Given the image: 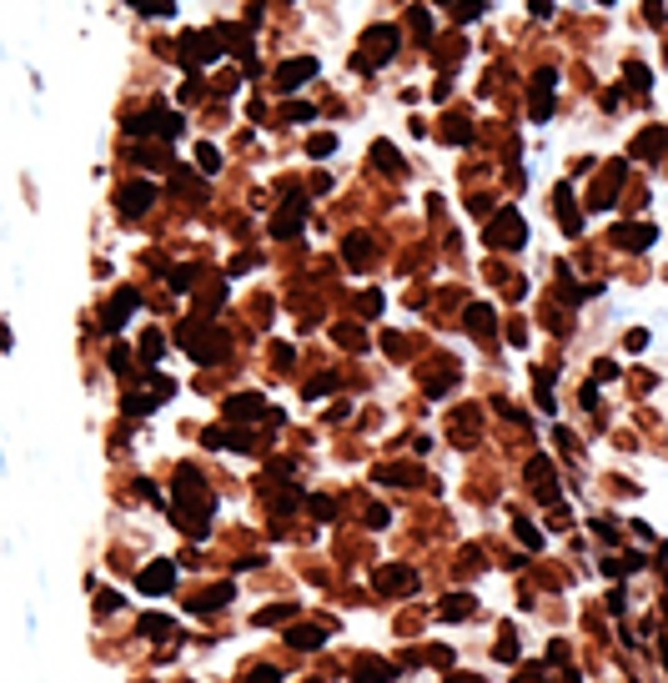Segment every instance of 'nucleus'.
<instances>
[{"mask_svg": "<svg viewBox=\"0 0 668 683\" xmlns=\"http://www.w3.org/2000/svg\"><path fill=\"white\" fill-rule=\"evenodd\" d=\"M352 673H357V683H392V663H382V658H357Z\"/></svg>", "mask_w": 668, "mask_h": 683, "instance_id": "20", "label": "nucleus"}, {"mask_svg": "<svg viewBox=\"0 0 668 683\" xmlns=\"http://www.w3.org/2000/svg\"><path fill=\"white\" fill-rule=\"evenodd\" d=\"M307 76H317V61H312V55H297V61H282V71H276V86H282V91H297Z\"/></svg>", "mask_w": 668, "mask_h": 683, "instance_id": "13", "label": "nucleus"}, {"mask_svg": "<svg viewBox=\"0 0 668 683\" xmlns=\"http://www.w3.org/2000/svg\"><path fill=\"white\" fill-rule=\"evenodd\" d=\"M518 543H523V548H543V533H538L533 523H518Z\"/></svg>", "mask_w": 668, "mask_h": 683, "instance_id": "38", "label": "nucleus"}, {"mask_svg": "<svg viewBox=\"0 0 668 683\" xmlns=\"http://www.w3.org/2000/svg\"><path fill=\"white\" fill-rule=\"evenodd\" d=\"M221 35H227L221 26H216V30H186V35H181V66H186V71H196V66L216 61V55H221V45H227Z\"/></svg>", "mask_w": 668, "mask_h": 683, "instance_id": "4", "label": "nucleus"}, {"mask_svg": "<svg viewBox=\"0 0 668 683\" xmlns=\"http://www.w3.org/2000/svg\"><path fill=\"white\" fill-rule=\"evenodd\" d=\"M282 116H287V121H312V106H287Z\"/></svg>", "mask_w": 668, "mask_h": 683, "instance_id": "46", "label": "nucleus"}, {"mask_svg": "<svg viewBox=\"0 0 668 683\" xmlns=\"http://www.w3.org/2000/svg\"><path fill=\"white\" fill-rule=\"evenodd\" d=\"M227 417H232V422H251V417H266V422H271V407H261L256 392H237L232 402H227Z\"/></svg>", "mask_w": 668, "mask_h": 683, "instance_id": "11", "label": "nucleus"}, {"mask_svg": "<svg viewBox=\"0 0 668 683\" xmlns=\"http://www.w3.org/2000/svg\"><path fill=\"white\" fill-rule=\"evenodd\" d=\"M282 618H292V603H282V608H266V613H256V623H261V628H271V623H282Z\"/></svg>", "mask_w": 668, "mask_h": 683, "instance_id": "35", "label": "nucleus"}, {"mask_svg": "<svg viewBox=\"0 0 668 683\" xmlns=\"http://www.w3.org/2000/svg\"><path fill=\"white\" fill-rule=\"evenodd\" d=\"M136 588H141L146 598H161V593H171V588H176V563H171V558H161V563H146V568H141V578H136Z\"/></svg>", "mask_w": 668, "mask_h": 683, "instance_id": "7", "label": "nucleus"}, {"mask_svg": "<svg viewBox=\"0 0 668 683\" xmlns=\"http://www.w3.org/2000/svg\"><path fill=\"white\" fill-rule=\"evenodd\" d=\"M216 166H221V156H216L211 146H196V171H206V176H211Z\"/></svg>", "mask_w": 668, "mask_h": 683, "instance_id": "33", "label": "nucleus"}, {"mask_svg": "<svg viewBox=\"0 0 668 683\" xmlns=\"http://www.w3.org/2000/svg\"><path fill=\"white\" fill-rule=\"evenodd\" d=\"M518 683H543V668H528V673H518Z\"/></svg>", "mask_w": 668, "mask_h": 683, "instance_id": "51", "label": "nucleus"}, {"mask_svg": "<svg viewBox=\"0 0 668 683\" xmlns=\"http://www.w3.org/2000/svg\"><path fill=\"white\" fill-rule=\"evenodd\" d=\"M427 658H432V663H437V668H448V663H453V648H442V643H437V648H432V653H427Z\"/></svg>", "mask_w": 668, "mask_h": 683, "instance_id": "47", "label": "nucleus"}, {"mask_svg": "<svg viewBox=\"0 0 668 683\" xmlns=\"http://www.w3.org/2000/svg\"><path fill=\"white\" fill-rule=\"evenodd\" d=\"M191 281H196V266H176L171 271V292H191Z\"/></svg>", "mask_w": 668, "mask_h": 683, "instance_id": "32", "label": "nucleus"}, {"mask_svg": "<svg viewBox=\"0 0 668 683\" xmlns=\"http://www.w3.org/2000/svg\"><path fill=\"white\" fill-rule=\"evenodd\" d=\"M211 492L196 482V473L191 468H181L176 473V507H171V518L191 533V538H206V518H211Z\"/></svg>", "mask_w": 668, "mask_h": 683, "instance_id": "1", "label": "nucleus"}, {"mask_svg": "<svg viewBox=\"0 0 668 683\" xmlns=\"http://www.w3.org/2000/svg\"><path fill=\"white\" fill-rule=\"evenodd\" d=\"M141 633H146V638H166V633H171V618L146 613V618H141Z\"/></svg>", "mask_w": 668, "mask_h": 683, "instance_id": "24", "label": "nucleus"}, {"mask_svg": "<svg viewBox=\"0 0 668 683\" xmlns=\"http://www.w3.org/2000/svg\"><path fill=\"white\" fill-rule=\"evenodd\" d=\"M623 176H628V166H623V161H613V166H608V176H598V186H593V206H598V211H603V206H613Z\"/></svg>", "mask_w": 668, "mask_h": 683, "instance_id": "12", "label": "nucleus"}, {"mask_svg": "<svg viewBox=\"0 0 668 683\" xmlns=\"http://www.w3.org/2000/svg\"><path fill=\"white\" fill-rule=\"evenodd\" d=\"M412 588H417V573H412V568H402V563L377 568V593H412Z\"/></svg>", "mask_w": 668, "mask_h": 683, "instance_id": "10", "label": "nucleus"}, {"mask_svg": "<svg viewBox=\"0 0 668 683\" xmlns=\"http://www.w3.org/2000/svg\"><path fill=\"white\" fill-rule=\"evenodd\" d=\"M548 478H553V463H548V458H533V463H528V482L543 492V487H548Z\"/></svg>", "mask_w": 668, "mask_h": 683, "instance_id": "25", "label": "nucleus"}, {"mask_svg": "<svg viewBox=\"0 0 668 683\" xmlns=\"http://www.w3.org/2000/svg\"><path fill=\"white\" fill-rule=\"evenodd\" d=\"M442 6H448V0H442Z\"/></svg>", "mask_w": 668, "mask_h": 683, "instance_id": "55", "label": "nucleus"}, {"mask_svg": "<svg viewBox=\"0 0 668 683\" xmlns=\"http://www.w3.org/2000/svg\"><path fill=\"white\" fill-rule=\"evenodd\" d=\"M367 256H372V247H367V237H347V261H352V266H362Z\"/></svg>", "mask_w": 668, "mask_h": 683, "instance_id": "28", "label": "nucleus"}, {"mask_svg": "<svg viewBox=\"0 0 668 683\" xmlns=\"http://www.w3.org/2000/svg\"><path fill=\"white\" fill-rule=\"evenodd\" d=\"M472 16H482V6H477V0H468V6H458V21H472Z\"/></svg>", "mask_w": 668, "mask_h": 683, "instance_id": "50", "label": "nucleus"}, {"mask_svg": "<svg viewBox=\"0 0 668 683\" xmlns=\"http://www.w3.org/2000/svg\"><path fill=\"white\" fill-rule=\"evenodd\" d=\"M392 50H397V30H392V26H372V30H367V40H362V50H357V71L382 66Z\"/></svg>", "mask_w": 668, "mask_h": 683, "instance_id": "6", "label": "nucleus"}, {"mask_svg": "<svg viewBox=\"0 0 668 683\" xmlns=\"http://www.w3.org/2000/svg\"><path fill=\"white\" fill-rule=\"evenodd\" d=\"M367 528H372V533H382V528H387V507H382V502H372V507H367Z\"/></svg>", "mask_w": 668, "mask_h": 683, "instance_id": "39", "label": "nucleus"}, {"mask_svg": "<svg viewBox=\"0 0 668 683\" xmlns=\"http://www.w3.org/2000/svg\"><path fill=\"white\" fill-rule=\"evenodd\" d=\"M332 151H337V141H332V136H317V141H312V156H332Z\"/></svg>", "mask_w": 668, "mask_h": 683, "instance_id": "45", "label": "nucleus"}, {"mask_svg": "<svg viewBox=\"0 0 668 683\" xmlns=\"http://www.w3.org/2000/svg\"><path fill=\"white\" fill-rule=\"evenodd\" d=\"M553 71H538L533 76V121H548V96H553Z\"/></svg>", "mask_w": 668, "mask_h": 683, "instance_id": "19", "label": "nucleus"}, {"mask_svg": "<svg viewBox=\"0 0 668 683\" xmlns=\"http://www.w3.org/2000/svg\"><path fill=\"white\" fill-rule=\"evenodd\" d=\"M648 347V332H628V352H643Z\"/></svg>", "mask_w": 668, "mask_h": 683, "instance_id": "48", "label": "nucleus"}, {"mask_svg": "<svg viewBox=\"0 0 668 683\" xmlns=\"http://www.w3.org/2000/svg\"><path fill=\"white\" fill-rule=\"evenodd\" d=\"M126 136H181V116L176 111H141V116L126 121Z\"/></svg>", "mask_w": 668, "mask_h": 683, "instance_id": "5", "label": "nucleus"}, {"mask_svg": "<svg viewBox=\"0 0 668 683\" xmlns=\"http://www.w3.org/2000/svg\"><path fill=\"white\" fill-rule=\"evenodd\" d=\"M302 216H307V201H302V196H292V206H287V211H276V216H271V237H297Z\"/></svg>", "mask_w": 668, "mask_h": 683, "instance_id": "14", "label": "nucleus"}, {"mask_svg": "<svg viewBox=\"0 0 668 683\" xmlns=\"http://www.w3.org/2000/svg\"><path fill=\"white\" fill-rule=\"evenodd\" d=\"M232 603V583H216V588H206V593H196V603H191V613H221Z\"/></svg>", "mask_w": 668, "mask_h": 683, "instance_id": "18", "label": "nucleus"}, {"mask_svg": "<svg viewBox=\"0 0 668 683\" xmlns=\"http://www.w3.org/2000/svg\"><path fill=\"white\" fill-rule=\"evenodd\" d=\"M136 307H141V297H136L131 287H121L116 297L106 302V312H101V327H106V332H116V327H121V322H126V317H131Z\"/></svg>", "mask_w": 668, "mask_h": 683, "instance_id": "9", "label": "nucleus"}, {"mask_svg": "<svg viewBox=\"0 0 668 683\" xmlns=\"http://www.w3.org/2000/svg\"><path fill=\"white\" fill-rule=\"evenodd\" d=\"M437 613L448 618V623H458V618H468V613H472V598H468V593H448Z\"/></svg>", "mask_w": 668, "mask_h": 683, "instance_id": "22", "label": "nucleus"}, {"mask_svg": "<svg viewBox=\"0 0 668 683\" xmlns=\"http://www.w3.org/2000/svg\"><path fill=\"white\" fill-rule=\"evenodd\" d=\"M663 658H668V648H663Z\"/></svg>", "mask_w": 668, "mask_h": 683, "instance_id": "54", "label": "nucleus"}, {"mask_svg": "<svg viewBox=\"0 0 668 683\" xmlns=\"http://www.w3.org/2000/svg\"><path fill=\"white\" fill-rule=\"evenodd\" d=\"M131 6H141V11H146V0H131Z\"/></svg>", "mask_w": 668, "mask_h": 683, "instance_id": "53", "label": "nucleus"}, {"mask_svg": "<svg viewBox=\"0 0 668 683\" xmlns=\"http://www.w3.org/2000/svg\"><path fill=\"white\" fill-rule=\"evenodd\" d=\"M312 518H322V523H332V518H337V502H332V497H312Z\"/></svg>", "mask_w": 668, "mask_h": 683, "instance_id": "30", "label": "nucleus"}, {"mask_svg": "<svg viewBox=\"0 0 668 683\" xmlns=\"http://www.w3.org/2000/svg\"><path fill=\"white\" fill-rule=\"evenodd\" d=\"M613 242L618 247H628V252H643V247H653L658 242V232L643 221V226H613Z\"/></svg>", "mask_w": 668, "mask_h": 683, "instance_id": "15", "label": "nucleus"}, {"mask_svg": "<svg viewBox=\"0 0 668 683\" xmlns=\"http://www.w3.org/2000/svg\"><path fill=\"white\" fill-rule=\"evenodd\" d=\"M468 136H472V131H468V121H453V126H448V141H453V146H463Z\"/></svg>", "mask_w": 668, "mask_h": 683, "instance_id": "44", "label": "nucleus"}, {"mask_svg": "<svg viewBox=\"0 0 668 683\" xmlns=\"http://www.w3.org/2000/svg\"><path fill=\"white\" fill-rule=\"evenodd\" d=\"M463 322H468V332H472L477 342H492V337H497V317H492V307H477V302H472Z\"/></svg>", "mask_w": 668, "mask_h": 683, "instance_id": "16", "label": "nucleus"}, {"mask_svg": "<svg viewBox=\"0 0 668 683\" xmlns=\"http://www.w3.org/2000/svg\"><path fill=\"white\" fill-rule=\"evenodd\" d=\"M161 352H166V337H161V332H146V337H141V357L151 362V357H161Z\"/></svg>", "mask_w": 668, "mask_h": 683, "instance_id": "29", "label": "nucleus"}, {"mask_svg": "<svg viewBox=\"0 0 668 683\" xmlns=\"http://www.w3.org/2000/svg\"><path fill=\"white\" fill-rule=\"evenodd\" d=\"M593 377H598V382H613V377H618V367H613V362H598V372H593Z\"/></svg>", "mask_w": 668, "mask_h": 683, "instance_id": "49", "label": "nucleus"}, {"mask_svg": "<svg viewBox=\"0 0 668 683\" xmlns=\"http://www.w3.org/2000/svg\"><path fill=\"white\" fill-rule=\"evenodd\" d=\"M287 643H292V648H302V653H312V648H322V628H292V633H287Z\"/></svg>", "mask_w": 668, "mask_h": 683, "instance_id": "23", "label": "nucleus"}, {"mask_svg": "<svg viewBox=\"0 0 668 683\" xmlns=\"http://www.w3.org/2000/svg\"><path fill=\"white\" fill-rule=\"evenodd\" d=\"M151 407H156V397H151V392H131V397H126V412H131V417H146Z\"/></svg>", "mask_w": 668, "mask_h": 683, "instance_id": "26", "label": "nucleus"}, {"mask_svg": "<svg viewBox=\"0 0 668 683\" xmlns=\"http://www.w3.org/2000/svg\"><path fill=\"white\" fill-rule=\"evenodd\" d=\"M593 533H598L603 543H618V528H613V518H598V523H593Z\"/></svg>", "mask_w": 668, "mask_h": 683, "instance_id": "40", "label": "nucleus"}, {"mask_svg": "<svg viewBox=\"0 0 668 683\" xmlns=\"http://www.w3.org/2000/svg\"><path fill=\"white\" fill-rule=\"evenodd\" d=\"M247 683H282V673H276V668H251Z\"/></svg>", "mask_w": 668, "mask_h": 683, "instance_id": "41", "label": "nucleus"}, {"mask_svg": "<svg viewBox=\"0 0 668 683\" xmlns=\"http://www.w3.org/2000/svg\"><path fill=\"white\" fill-rule=\"evenodd\" d=\"M176 0H146V16H171Z\"/></svg>", "mask_w": 668, "mask_h": 683, "instance_id": "43", "label": "nucleus"}, {"mask_svg": "<svg viewBox=\"0 0 668 683\" xmlns=\"http://www.w3.org/2000/svg\"><path fill=\"white\" fill-rule=\"evenodd\" d=\"M181 347L196 362H221V357H227V332H216L211 322H186L181 327Z\"/></svg>", "mask_w": 668, "mask_h": 683, "instance_id": "2", "label": "nucleus"}, {"mask_svg": "<svg viewBox=\"0 0 668 683\" xmlns=\"http://www.w3.org/2000/svg\"><path fill=\"white\" fill-rule=\"evenodd\" d=\"M648 81H653V76H648V66H628V86H633V91H643V96H648Z\"/></svg>", "mask_w": 668, "mask_h": 683, "instance_id": "37", "label": "nucleus"}, {"mask_svg": "<svg viewBox=\"0 0 668 683\" xmlns=\"http://www.w3.org/2000/svg\"><path fill=\"white\" fill-rule=\"evenodd\" d=\"M332 337H337L342 347H367V332H357V327H332Z\"/></svg>", "mask_w": 668, "mask_h": 683, "instance_id": "27", "label": "nucleus"}, {"mask_svg": "<svg viewBox=\"0 0 668 683\" xmlns=\"http://www.w3.org/2000/svg\"><path fill=\"white\" fill-rule=\"evenodd\" d=\"M453 683H482V678H477V673H458Z\"/></svg>", "mask_w": 668, "mask_h": 683, "instance_id": "52", "label": "nucleus"}, {"mask_svg": "<svg viewBox=\"0 0 668 683\" xmlns=\"http://www.w3.org/2000/svg\"><path fill=\"white\" fill-rule=\"evenodd\" d=\"M156 201V186L151 181H126L121 191H116V206H121V216H146V206Z\"/></svg>", "mask_w": 668, "mask_h": 683, "instance_id": "8", "label": "nucleus"}, {"mask_svg": "<svg viewBox=\"0 0 668 683\" xmlns=\"http://www.w3.org/2000/svg\"><path fill=\"white\" fill-rule=\"evenodd\" d=\"M603 6H608V0H603Z\"/></svg>", "mask_w": 668, "mask_h": 683, "instance_id": "56", "label": "nucleus"}, {"mask_svg": "<svg viewBox=\"0 0 668 683\" xmlns=\"http://www.w3.org/2000/svg\"><path fill=\"white\" fill-rule=\"evenodd\" d=\"M523 237H528V226H523V211H518V206H503V211L487 221V232H482V242H487L492 252H513V247H523Z\"/></svg>", "mask_w": 668, "mask_h": 683, "instance_id": "3", "label": "nucleus"}, {"mask_svg": "<svg viewBox=\"0 0 668 683\" xmlns=\"http://www.w3.org/2000/svg\"><path fill=\"white\" fill-rule=\"evenodd\" d=\"M407 21H412V30H417V35H432V16H427L422 6H412V16H407Z\"/></svg>", "mask_w": 668, "mask_h": 683, "instance_id": "36", "label": "nucleus"}, {"mask_svg": "<svg viewBox=\"0 0 668 683\" xmlns=\"http://www.w3.org/2000/svg\"><path fill=\"white\" fill-rule=\"evenodd\" d=\"M131 347H111V372H131Z\"/></svg>", "mask_w": 668, "mask_h": 683, "instance_id": "34", "label": "nucleus"}, {"mask_svg": "<svg viewBox=\"0 0 668 683\" xmlns=\"http://www.w3.org/2000/svg\"><path fill=\"white\" fill-rule=\"evenodd\" d=\"M372 156H377V166H382V171H397V151L387 146V141H377V146H372Z\"/></svg>", "mask_w": 668, "mask_h": 683, "instance_id": "31", "label": "nucleus"}, {"mask_svg": "<svg viewBox=\"0 0 668 683\" xmlns=\"http://www.w3.org/2000/svg\"><path fill=\"white\" fill-rule=\"evenodd\" d=\"M201 442H206V447H232V442H227V432H221V427H206V432H201Z\"/></svg>", "mask_w": 668, "mask_h": 683, "instance_id": "42", "label": "nucleus"}, {"mask_svg": "<svg viewBox=\"0 0 668 683\" xmlns=\"http://www.w3.org/2000/svg\"><path fill=\"white\" fill-rule=\"evenodd\" d=\"M633 151H638V156H663V151H668V131H663V126L643 131V136L633 141Z\"/></svg>", "mask_w": 668, "mask_h": 683, "instance_id": "21", "label": "nucleus"}, {"mask_svg": "<svg viewBox=\"0 0 668 683\" xmlns=\"http://www.w3.org/2000/svg\"><path fill=\"white\" fill-rule=\"evenodd\" d=\"M553 201H558V221H563V232L578 237V232H583V216H578V206H573V191L558 186V196H553Z\"/></svg>", "mask_w": 668, "mask_h": 683, "instance_id": "17", "label": "nucleus"}]
</instances>
